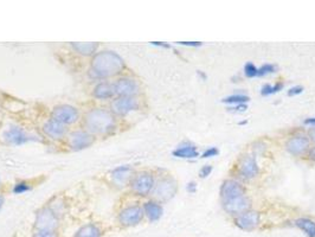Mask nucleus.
<instances>
[{
    "instance_id": "obj_2",
    "label": "nucleus",
    "mask_w": 315,
    "mask_h": 237,
    "mask_svg": "<svg viewBox=\"0 0 315 237\" xmlns=\"http://www.w3.org/2000/svg\"><path fill=\"white\" fill-rule=\"evenodd\" d=\"M124 61L114 51L96 52L90 62V71L96 78H109L120 75L124 69Z\"/></svg>"
},
{
    "instance_id": "obj_39",
    "label": "nucleus",
    "mask_w": 315,
    "mask_h": 237,
    "mask_svg": "<svg viewBox=\"0 0 315 237\" xmlns=\"http://www.w3.org/2000/svg\"><path fill=\"white\" fill-rule=\"evenodd\" d=\"M153 45H157V47H170L169 44H165V43H159V42H153L152 43Z\"/></svg>"
},
{
    "instance_id": "obj_3",
    "label": "nucleus",
    "mask_w": 315,
    "mask_h": 237,
    "mask_svg": "<svg viewBox=\"0 0 315 237\" xmlns=\"http://www.w3.org/2000/svg\"><path fill=\"white\" fill-rule=\"evenodd\" d=\"M83 125L92 135H106L116 128L114 114L103 108H93L84 117Z\"/></svg>"
},
{
    "instance_id": "obj_29",
    "label": "nucleus",
    "mask_w": 315,
    "mask_h": 237,
    "mask_svg": "<svg viewBox=\"0 0 315 237\" xmlns=\"http://www.w3.org/2000/svg\"><path fill=\"white\" fill-rule=\"evenodd\" d=\"M32 237H59L56 231H36Z\"/></svg>"
},
{
    "instance_id": "obj_31",
    "label": "nucleus",
    "mask_w": 315,
    "mask_h": 237,
    "mask_svg": "<svg viewBox=\"0 0 315 237\" xmlns=\"http://www.w3.org/2000/svg\"><path fill=\"white\" fill-rule=\"evenodd\" d=\"M212 170H214V168H212V166H210V165L203 166V167H201L200 171H199V177L200 178H206L208 176H210V174H211Z\"/></svg>"
},
{
    "instance_id": "obj_6",
    "label": "nucleus",
    "mask_w": 315,
    "mask_h": 237,
    "mask_svg": "<svg viewBox=\"0 0 315 237\" xmlns=\"http://www.w3.org/2000/svg\"><path fill=\"white\" fill-rule=\"evenodd\" d=\"M2 138L10 145H24V143L30 142V141H35L36 137L32 134H29L27 132H25L22 127L17 125L8 126L2 133Z\"/></svg>"
},
{
    "instance_id": "obj_18",
    "label": "nucleus",
    "mask_w": 315,
    "mask_h": 237,
    "mask_svg": "<svg viewBox=\"0 0 315 237\" xmlns=\"http://www.w3.org/2000/svg\"><path fill=\"white\" fill-rule=\"evenodd\" d=\"M144 213L148 218L149 222H157L161 218L164 213V209L160 205V203L155 200H148L144 204Z\"/></svg>"
},
{
    "instance_id": "obj_5",
    "label": "nucleus",
    "mask_w": 315,
    "mask_h": 237,
    "mask_svg": "<svg viewBox=\"0 0 315 237\" xmlns=\"http://www.w3.org/2000/svg\"><path fill=\"white\" fill-rule=\"evenodd\" d=\"M154 177L149 172H139L134 177L130 179V188L133 192H135L139 196H147L154 189Z\"/></svg>"
},
{
    "instance_id": "obj_14",
    "label": "nucleus",
    "mask_w": 315,
    "mask_h": 237,
    "mask_svg": "<svg viewBox=\"0 0 315 237\" xmlns=\"http://www.w3.org/2000/svg\"><path fill=\"white\" fill-rule=\"evenodd\" d=\"M309 147V139L308 137L302 134H297L291 137V139L287 141L286 149L288 153L293 154V156H301L305 153Z\"/></svg>"
},
{
    "instance_id": "obj_16",
    "label": "nucleus",
    "mask_w": 315,
    "mask_h": 237,
    "mask_svg": "<svg viewBox=\"0 0 315 237\" xmlns=\"http://www.w3.org/2000/svg\"><path fill=\"white\" fill-rule=\"evenodd\" d=\"M258 165L255 157L245 156L241 160L240 173L244 179H252L258 174Z\"/></svg>"
},
{
    "instance_id": "obj_10",
    "label": "nucleus",
    "mask_w": 315,
    "mask_h": 237,
    "mask_svg": "<svg viewBox=\"0 0 315 237\" xmlns=\"http://www.w3.org/2000/svg\"><path fill=\"white\" fill-rule=\"evenodd\" d=\"M139 107H140V103L136 97H116L110 104V109H112L110 112L115 115L124 117L129 113L138 111Z\"/></svg>"
},
{
    "instance_id": "obj_8",
    "label": "nucleus",
    "mask_w": 315,
    "mask_h": 237,
    "mask_svg": "<svg viewBox=\"0 0 315 237\" xmlns=\"http://www.w3.org/2000/svg\"><path fill=\"white\" fill-rule=\"evenodd\" d=\"M79 113L75 107L70 106V104H61L53 108L51 113V118L58 121V122L63 123V125H73L78 120Z\"/></svg>"
},
{
    "instance_id": "obj_28",
    "label": "nucleus",
    "mask_w": 315,
    "mask_h": 237,
    "mask_svg": "<svg viewBox=\"0 0 315 237\" xmlns=\"http://www.w3.org/2000/svg\"><path fill=\"white\" fill-rule=\"evenodd\" d=\"M257 68L255 67V64H252L249 62V63H246L245 66H244V74H245L246 77L249 78H252V77H256L257 76Z\"/></svg>"
},
{
    "instance_id": "obj_17",
    "label": "nucleus",
    "mask_w": 315,
    "mask_h": 237,
    "mask_svg": "<svg viewBox=\"0 0 315 237\" xmlns=\"http://www.w3.org/2000/svg\"><path fill=\"white\" fill-rule=\"evenodd\" d=\"M94 97L97 98V100H109V98H113L116 96L115 89H114V83H110V82H100L95 86L93 92Z\"/></svg>"
},
{
    "instance_id": "obj_34",
    "label": "nucleus",
    "mask_w": 315,
    "mask_h": 237,
    "mask_svg": "<svg viewBox=\"0 0 315 237\" xmlns=\"http://www.w3.org/2000/svg\"><path fill=\"white\" fill-rule=\"evenodd\" d=\"M179 44L186 45V47H199V45H201L199 42H180Z\"/></svg>"
},
{
    "instance_id": "obj_26",
    "label": "nucleus",
    "mask_w": 315,
    "mask_h": 237,
    "mask_svg": "<svg viewBox=\"0 0 315 237\" xmlns=\"http://www.w3.org/2000/svg\"><path fill=\"white\" fill-rule=\"evenodd\" d=\"M31 190V184L27 182H19L13 186V193L21 194L24 192H27V191Z\"/></svg>"
},
{
    "instance_id": "obj_4",
    "label": "nucleus",
    "mask_w": 315,
    "mask_h": 237,
    "mask_svg": "<svg viewBox=\"0 0 315 237\" xmlns=\"http://www.w3.org/2000/svg\"><path fill=\"white\" fill-rule=\"evenodd\" d=\"M58 225V216L55 210L45 207L37 211L35 221L37 231H56Z\"/></svg>"
},
{
    "instance_id": "obj_1",
    "label": "nucleus",
    "mask_w": 315,
    "mask_h": 237,
    "mask_svg": "<svg viewBox=\"0 0 315 237\" xmlns=\"http://www.w3.org/2000/svg\"><path fill=\"white\" fill-rule=\"evenodd\" d=\"M220 200L223 209L230 215H241L250 208V200L245 190L236 180H225L220 188Z\"/></svg>"
},
{
    "instance_id": "obj_15",
    "label": "nucleus",
    "mask_w": 315,
    "mask_h": 237,
    "mask_svg": "<svg viewBox=\"0 0 315 237\" xmlns=\"http://www.w3.org/2000/svg\"><path fill=\"white\" fill-rule=\"evenodd\" d=\"M43 132L47 137H49L52 140H61L67 134V126L58 121L50 118L49 121L44 123Z\"/></svg>"
},
{
    "instance_id": "obj_30",
    "label": "nucleus",
    "mask_w": 315,
    "mask_h": 237,
    "mask_svg": "<svg viewBox=\"0 0 315 237\" xmlns=\"http://www.w3.org/2000/svg\"><path fill=\"white\" fill-rule=\"evenodd\" d=\"M218 153H219V151H218L216 147H211V148H208L205 152H204L203 154H201V158H211V157H216L218 156Z\"/></svg>"
},
{
    "instance_id": "obj_35",
    "label": "nucleus",
    "mask_w": 315,
    "mask_h": 237,
    "mask_svg": "<svg viewBox=\"0 0 315 237\" xmlns=\"http://www.w3.org/2000/svg\"><path fill=\"white\" fill-rule=\"evenodd\" d=\"M308 158L312 162H315V147H312L308 152Z\"/></svg>"
},
{
    "instance_id": "obj_27",
    "label": "nucleus",
    "mask_w": 315,
    "mask_h": 237,
    "mask_svg": "<svg viewBox=\"0 0 315 237\" xmlns=\"http://www.w3.org/2000/svg\"><path fill=\"white\" fill-rule=\"evenodd\" d=\"M277 68L274 66V64H263L262 67L258 68L257 70V76L262 77V76H266L268 74H272V72L276 71Z\"/></svg>"
},
{
    "instance_id": "obj_11",
    "label": "nucleus",
    "mask_w": 315,
    "mask_h": 237,
    "mask_svg": "<svg viewBox=\"0 0 315 237\" xmlns=\"http://www.w3.org/2000/svg\"><path fill=\"white\" fill-rule=\"evenodd\" d=\"M115 94L118 97H135L139 94V83L134 78L120 77L114 82Z\"/></svg>"
},
{
    "instance_id": "obj_22",
    "label": "nucleus",
    "mask_w": 315,
    "mask_h": 237,
    "mask_svg": "<svg viewBox=\"0 0 315 237\" xmlns=\"http://www.w3.org/2000/svg\"><path fill=\"white\" fill-rule=\"evenodd\" d=\"M73 49L76 52L82 56H92L95 55L96 50H97V43H73Z\"/></svg>"
},
{
    "instance_id": "obj_38",
    "label": "nucleus",
    "mask_w": 315,
    "mask_h": 237,
    "mask_svg": "<svg viewBox=\"0 0 315 237\" xmlns=\"http://www.w3.org/2000/svg\"><path fill=\"white\" fill-rule=\"evenodd\" d=\"M308 138H311V140L313 141V142H315V127H314V128H312L311 131H309Z\"/></svg>"
},
{
    "instance_id": "obj_23",
    "label": "nucleus",
    "mask_w": 315,
    "mask_h": 237,
    "mask_svg": "<svg viewBox=\"0 0 315 237\" xmlns=\"http://www.w3.org/2000/svg\"><path fill=\"white\" fill-rule=\"evenodd\" d=\"M295 225L301 229L308 237H315V222L309 218H297Z\"/></svg>"
},
{
    "instance_id": "obj_32",
    "label": "nucleus",
    "mask_w": 315,
    "mask_h": 237,
    "mask_svg": "<svg viewBox=\"0 0 315 237\" xmlns=\"http://www.w3.org/2000/svg\"><path fill=\"white\" fill-rule=\"evenodd\" d=\"M302 92H303L302 87L296 86V87H293V88H291L288 90V95L289 96H295V95H299Z\"/></svg>"
},
{
    "instance_id": "obj_21",
    "label": "nucleus",
    "mask_w": 315,
    "mask_h": 237,
    "mask_svg": "<svg viewBox=\"0 0 315 237\" xmlns=\"http://www.w3.org/2000/svg\"><path fill=\"white\" fill-rule=\"evenodd\" d=\"M73 237H102V230L98 225L89 223L79 228Z\"/></svg>"
},
{
    "instance_id": "obj_9",
    "label": "nucleus",
    "mask_w": 315,
    "mask_h": 237,
    "mask_svg": "<svg viewBox=\"0 0 315 237\" xmlns=\"http://www.w3.org/2000/svg\"><path fill=\"white\" fill-rule=\"evenodd\" d=\"M144 210L138 205L122 209L119 213V223L122 227H135L144 219Z\"/></svg>"
},
{
    "instance_id": "obj_24",
    "label": "nucleus",
    "mask_w": 315,
    "mask_h": 237,
    "mask_svg": "<svg viewBox=\"0 0 315 237\" xmlns=\"http://www.w3.org/2000/svg\"><path fill=\"white\" fill-rule=\"evenodd\" d=\"M249 100H250V98L246 96V95H231V96L224 98L223 102L229 104H236V106H238V104L246 103Z\"/></svg>"
},
{
    "instance_id": "obj_25",
    "label": "nucleus",
    "mask_w": 315,
    "mask_h": 237,
    "mask_svg": "<svg viewBox=\"0 0 315 237\" xmlns=\"http://www.w3.org/2000/svg\"><path fill=\"white\" fill-rule=\"evenodd\" d=\"M283 89V83H276L274 84V86H271V84H266V86L262 87V89H261V94L263 95V96H268V95H272L275 94V93H279L280 90Z\"/></svg>"
},
{
    "instance_id": "obj_7",
    "label": "nucleus",
    "mask_w": 315,
    "mask_h": 237,
    "mask_svg": "<svg viewBox=\"0 0 315 237\" xmlns=\"http://www.w3.org/2000/svg\"><path fill=\"white\" fill-rule=\"evenodd\" d=\"M177 182L174 179H172V178H163L154 185L153 194L155 196V198L161 200V202H167V200L174 197V194L177 193Z\"/></svg>"
},
{
    "instance_id": "obj_36",
    "label": "nucleus",
    "mask_w": 315,
    "mask_h": 237,
    "mask_svg": "<svg viewBox=\"0 0 315 237\" xmlns=\"http://www.w3.org/2000/svg\"><path fill=\"white\" fill-rule=\"evenodd\" d=\"M232 111H237V112H244L246 109V106L245 104H238V106L236 107H234V108H231Z\"/></svg>"
},
{
    "instance_id": "obj_20",
    "label": "nucleus",
    "mask_w": 315,
    "mask_h": 237,
    "mask_svg": "<svg viewBox=\"0 0 315 237\" xmlns=\"http://www.w3.org/2000/svg\"><path fill=\"white\" fill-rule=\"evenodd\" d=\"M130 173H132V167L129 165H123L114 168L112 172V177L118 184L123 185L127 180L132 179Z\"/></svg>"
},
{
    "instance_id": "obj_33",
    "label": "nucleus",
    "mask_w": 315,
    "mask_h": 237,
    "mask_svg": "<svg viewBox=\"0 0 315 237\" xmlns=\"http://www.w3.org/2000/svg\"><path fill=\"white\" fill-rule=\"evenodd\" d=\"M186 190H187V192H190V193H194V192H195V190H197V184H195L194 182L189 183V184H187Z\"/></svg>"
},
{
    "instance_id": "obj_40",
    "label": "nucleus",
    "mask_w": 315,
    "mask_h": 237,
    "mask_svg": "<svg viewBox=\"0 0 315 237\" xmlns=\"http://www.w3.org/2000/svg\"><path fill=\"white\" fill-rule=\"evenodd\" d=\"M2 205H4V198H2V196H0V210H1Z\"/></svg>"
},
{
    "instance_id": "obj_12",
    "label": "nucleus",
    "mask_w": 315,
    "mask_h": 237,
    "mask_svg": "<svg viewBox=\"0 0 315 237\" xmlns=\"http://www.w3.org/2000/svg\"><path fill=\"white\" fill-rule=\"evenodd\" d=\"M261 217L260 213L257 211L254 210H246L244 211L243 213L238 215L235 219V223L240 229L245 230V231H251L255 230L260 225Z\"/></svg>"
},
{
    "instance_id": "obj_37",
    "label": "nucleus",
    "mask_w": 315,
    "mask_h": 237,
    "mask_svg": "<svg viewBox=\"0 0 315 237\" xmlns=\"http://www.w3.org/2000/svg\"><path fill=\"white\" fill-rule=\"evenodd\" d=\"M305 125L315 126V118H309L307 120H305Z\"/></svg>"
},
{
    "instance_id": "obj_13",
    "label": "nucleus",
    "mask_w": 315,
    "mask_h": 237,
    "mask_svg": "<svg viewBox=\"0 0 315 237\" xmlns=\"http://www.w3.org/2000/svg\"><path fill=\"white\" fill-rule=\"evenodd\" d=\"M94 135L88 133L87 131L73 132L69 137V146L73 151H82L94 143Z\"/></svg>"
},
{
    "instance_id": "obj_19",
    "label": "nucleus",
    "mask_w": 315,
    "mask_h": 237,
    "mask_svg": "<svg viewBox=\"0 0 315 237\" xmlns=\"http://www.w3.org/2000/svg\"><path fill=\"white\" fill-rule=\"evenodd\" d=\"M173 156L177 158H184V159H194L199 156L198 149L194 145L190 142H185L183 145L178 146L177 148L173 151Z\"/></svg>"
}]
</instances>
